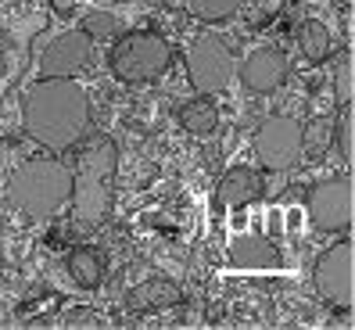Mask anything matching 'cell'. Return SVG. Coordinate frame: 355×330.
Segmentation results:
<instances>
[{
  "label": "cell",
  "mask_w": 355,
  "mask_h": 330,
  "mask_svg": "<svg viewBox=\"0 0 355 330\" xmlns=\"http://www.w3.org/2000/svg\"><path fill=\"white\" fill-rule=\"evenodd\" d=\"M69 323H101V320H97L94 313H87V309H79V313L69 316Z\"/></svg>",
  "instance_id": "obj_23"
},
{
  "label": "cell",
  "mask_w": 355,
  "mask_h": 330,
  "mask_svg": "<svg viewBox=\"0 0 355 330\" xmlns=\"http://www.w3.org/2000/svg\"><path fill=\"white\" fill-rule=\"evenodd\" d=\"M94 61V40L83 29L54 36L40 54V79H72Z\"/></svg>",
  "instance_id": "obj_9"
},
{
  "label": "cell",
  "mask_w": 355,
  "mask_h": 330,
  "mask_svg": "<svg viewBox=\"0 0 355 330\" xmlns=\"http://www.w3.org/2000/svg\"><path fill=\"white\" fill-rule=\"evenodd\" d=\"M72 4H76V0H51L54 15H61V18H65V15H72Z\"/></svg>",
  "instance_id": "obj_22"
},
{
  "label": "cell",
  "mask_w": 355,
  "mask_h": 330,
  "mask_svg": "<svg viewBox=\"0 0 355 330\" xmlns=\"http://www.w3.org/2000/svg\"><path fill=\"white\" fill-rule=\"evenodd\" d=\"M108 65H112V76L122 82H155L169 72L173 47L158 33H126L112 44Z\"/></svg>",
  "instance_id": "obj_4"
},
{
  "label": "cell",
  "mask_w": 355,
  "mask_h": 330,
  "mask_svg": "<svg viewBox=\"0 0 355 330\" xmlns=\"http://www.w3.org/2000/svg\"><path fill=\"white\" fill-rule=\"evenodd\" d=\"M8 194L15 209L29 219H51L72 198V169L58 158H29L15 165Z\"/></svg>",
  "instance_id": "obj_3"
},
{
  "label": "cell",
  "mask_w": 355,
  "mask_h": 330,
  "mask_svg": "<svg viewBox=\"0 0 355 330\" xmlns=\"http://www.w3.org/2000/svg\"><path fill=\"white\" fill-rule=\"evenodd\" d=\"M180 126L191 137H212L216 126H219V112H216L212 101L194 97V101H187V105L180 108Z\"/></svg>",
  "instance_id": "obj_13"
},
{
  "label": "cell",
  "mask_w": 355,
  "mask_h": 330,
  "mask_svg": "<svg viewBox=\"0 0 355 330\" xmlns=\"http://www.w3.org/2000/svg\"><path fill=\"white\" fill-rule=\"evenodd\" d=\"M241 79L252 94H273L280 90V82L287 79V54L280 47H259L244 58Z\"/></svg>",
  "instance_id": "obj_10"
},
{
  "label": "cell",
  "mask_w": 355,
  "mask_h": 330,
  "mask_svg": "<svg viewBox=\"0 0 355 330\" xmlns=\"http://www.w3.org/2000/svg\"><path fill=\"white\" fill-rule=\"evenodd\" d=\"M22 126L47 151H72L90 130V101L76 79H36L22 97Z\"/></svg>",
  "instance_id": "obj_1"
},
{
  "label": "cell",
  "mask_w": 355,
  "mask_h": 330,
  "mask_svg": "<svg viewBox=\"0 0 355 330\" xmlns=\"http://www.w3.org/2000/svg\"><path fill=\"white\" fill-rule=\"evenodd\" d=\"M230 262L241 266V270H277L284 259H280L273 241H266V237H241V241H234V248H230Z\"/></svg>",
  "instance_id": "obj_12"
},
{
  "label": "cell",
  "mask_w": 355,
  "mask_h": 330,
  "mask_svg": "<svg viewBox=\"0 0 355 330\" xmlns=\"http://www.w3.org/2000/svg\"><path fill=\"white\" fill-rule=\"evenodd\" d=\"M83 33H87L94 44H115V40L122 36V22L115 11H90L87 18H83Z\"/></svg>",
  "instance_id": "obj_17"
},
{
  "label": "cell",
  "mask_w": 355,
  "mask_h": 330,
  "mask_svg": "<svg viewBox=\"0 0 355 330\" xmlns=\"http://www.w3.org/2000/svg\"><path fill=\"white\" fill-rule=\"evenodd\" d=\"M298 47L312 65H323V61L330 58V51H334L330 29L323 22H316V18H309V22H302V29H298Z\"/></svg>",
  "instance_id": "obj_15"
},
{
  "label": "cell",
  "mask_w": 355,
  "mask_h": 330,
  "mask_svg": "<svg viewBox=\"0 0 355 330\" xmlns=\"http://www.w3.org/2000/svg\"><path fill=\"white\" fill-rule=\"evenodd\" d=\"M327 122H312V130L305 133V144H309V155L312 158H323V151H327Z\"/></svg>",
  "instance_id": "obj_21"
},
{
  "label": "cell",
  "mask_w": 355,
  "mask_h": 330,
  "mask_svg": "<svg viewBox=\"0 0 355 330\" xmlns=\"http://www.w3.org/2000/svg\"><path fill=\"white\" fill-rule=\"evenodd\" d=\"M316 291L327 305H334L338 313H348L355 298V248L348 241L330 244L327 252L316 259Z\"/></svg>",
  "instance_id": "obj_7"
},
{
  "label": "cell",
  "mask_w": 355,
  "mask_h": 330,
  "mask_svg": "<svg viewBox=\"0 0 355 330\" xmlns=\"http://www.w3.org/2000/svg\"><path fill=\"white\" fill-rule=\"evenodd\" d=\"M262 176L255 169H248V165H234V169H226L219 187H216V205L223 209V205H230V209H244V205H252L262 198Z\"/></svg>",
  "instance_id": "obj_11"
},
{
  "label": "cell",
  "mask_w": 355,
  "mask_h": 330,
  "mask_svg": "<svg viewBox=\"0 0 355 330\" xmlns=\"http://www.w3.org/2000/svg\"><path fill=\"white\" fill-rule=\"evenodd\" d=\"M72 151H76V169H72L76 223L83 230H97L112 212V180L119 169V144L104 133H94V137H83Z\"/></svg>",
  "instance_id": "obj_2"
},
{
  "label": "cell",
  "mask_w": 355,
  "mask_h": 330,
  "mask_svg": "<svg viewBox=\"0 0 355 330\" xmlns=\"http://www.w3.org/2000/svg\"><path fill=\"white\" fill-rule=\"evenodd\" d=\"M180 302V287L169 280H148L137 291H130V305L133 309H165Z\"/></svg>",
  "instance_id": "obj_16"
},
{
  "label": "cell",
  "mask_w": 355,
  "mask_h": 330,
  "mask_svg": "<svg viewBox=\"0 0 355 330\" xmlns=\"http://www.w3.org/2000/svg\"><path fill=\"white\" fill-rule=\"evenodd\" d=\"M187 76H191L194 90L201 97L226 90V82L234 79V54L219 36H198L187 47Z\"/></svg>",
  "instance_id": "obj_8"
},
{
  "label": "cell",
  "mask_w": 355,
  "mask_h": 330,
  "mask_svg": "<svg viewBox=\"0 0 355 330\" xmlns=\"http://www.w3.org/2000/svg\"><path fill=\"white\" fill-rule=\"evenodd\" d=\"M309 219L316 230L323 234H345L355 216V191H352V176H330L309 191L305 198Z\"/></svg>",
  "instance_id": "obj_6"
},
{
  "label": "cell",
  "mask_w": 355,
  "mask_h": 330,
  "mask_svg": "<svg viewBox=\"0 0 355 330\" xmlns=\"http://www.w3.org/2000/svg\"><path fill=\"white\" fill-rule=\"evenodd\" d=\"M255 151H259V162L266 169H273V173L295 169L305 155L302 122L291 119V115H269L255 133Z\"/></svg>",
  "instance_id": "obj_5"
},
{
  "label": "cell",
  "mask_w": 355,
  "mask_h": 330,
  "mask_svg": "<svg viewBox=\"0 0 355 330\" xmlns=\"http://www.w3.org/2000/svg\"><path fill=\"white\" fill-rule=\"evenodd\" d=\"M4 72H8V58H4V54H0V76H4Z\"/></svg>",
  "instance_id": "obj_24"
},
{
  "label": "cell",
  "mask_w": 355,
  "mask_h": 330,
  "mask_svg": "<svg viewBox=\"0 0 355 330\" xmlns=\"http://www.w3.org/2000/svg\"><path fill=\"white\" fill-rule=\"evenodd\" d=\"M334 148L341 151L345 165L355 162V108H352V101L341 105V115L334 122Z\"/></svg>",
  "instance_id": "obj_18"
},
{
  "label": "cell",
  "mask_w": 355,
  "mask_h": 330,
  "mask_svg": "<svg viewBox=\"0 0 355 330\" xmlns=\"http://www.w3.org/2000/svg\"><path fill=\"white\" fill-rule=\"evenodd\" d=\"M65 270H69V277H72L79 287H87V291L104 280V262H101V255L94 252V248H72Z\"/></svg>",
  "instance_id": "obj_14"
},
{
  "label": "cell",
  "mask_w": 355,
  "mask_h": 330,
  "mask_svg": "<svg viewBox=\"0 0 355 330\" xmlns=\"http://www.w3.org/2000/svg\"><path fill=\"white\" fill-rule=\"evenodd\" d=\"M334 90H338V105L352 101V54H341L334 65Z\"/></svg>",
  "instance_id": "obj_20"
},
{
  "label": "cell",
  "mask_w": 355,
  "mask_h": 330,
  "mask_svg": "<svg viewBox=\"0 0 355 330\" xmlns=\"http://www.w3.org/2000/svg\"><path fill=\"white\" fill-rule=\"evenodd\" d=\"M248 0H191V11L201 18V22H226L234 18Z\"/></svg>",
  "instance_id": "obj_19"
}]
</instances>
